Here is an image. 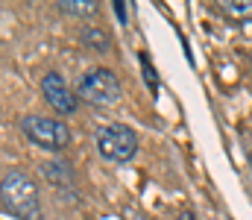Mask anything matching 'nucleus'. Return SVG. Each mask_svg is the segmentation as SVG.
Masks as SVG:
<instances>
[{"mask_svg": "<svg viewBox=\"0 0 252 220\" xmlns=\"http://www.w3.org/2000/svg\"><path fill=\"white\" fill-rule=\"evenodd\" d=\"M250 65H252V53H250Z\"/></svg>", "mask_w": 252, "mask_h": 220, "instance_id": "12", "label": "nucleus"}, {"mask_svg": "<svg viewBox=\"0 0 252 220\" xmlns=\"http://www.w3.org/2000/svg\"><path fill=\"white\" fill-rule=\"evenodd\" d=\"M0 206L15 220H41V197L35 179L21 167H9L0 182Z\"/></svg>", "mask_w": 252, "mask_h": 220, "instance_id": "1", "label": "nucleus"}, {"mask_svg": "<svg viewBox=\"0 0 252 220\" xmlns=\"http://www.w3.org/2000/svg\"><path fill=\"white\" fill-rule=\"evenodd\" d=\"M21 129H24V135H27L32 144L41 147V150L59 153V150H64V147L70 144V129L64 126L62 121H56V118L30 115V118L21 121Z\"/></svg>", "mask_w": 252, "mask_h": 220, "instance_id": "3", "label": "nucleus"}, {"mask_svg": "<svg viewBox=\"0 0 252 220\" xmlns=\"http://www.w3.org/2000/svg\"><path fill=\"white\" fill-rule=\"evenodd\" d=\"M176 220H196V218H193L190 212H179V215H176Z\"/></svg>", "mask_w": 252, "mask_h": 220, "instance_id": "11", "label": "nucleus"}, {"mask_svg": "<svg viewBox=\"0 0 252 220\" xmlns=\"http://www.w3.org/2000/svg\"><path fill=\"white\" fill-rule=\"evenodd\" d=\"M141 68H144V79H147V85L156 91V71L150 68V59H147V56H141Z\"/></svg>", "mask_w": 252, "mask_h": 220, "instance_id": "10", "label": "nucleus"}, {"mask_svg": "<svg viewBox=\"0 0 252 220\" xmlns=\"http://www.w3.org/2000/svg\"><path fill=\"white\" fill-rule=\"evenodd\" d=\"M220 9L226 18H235V21H250L252 18V0H223Z\"/></svg>", "mask_w": 252, "mask_h": 220, "instance_id": "9", "label": "nucleus"}, {"mask_svg": "<svg viewBox=\"0 0 252 220\" xmlns=\"http://www.w3.org/2000/svg\"><path fill=\"white\" fill-rule=\"evenodd\" d=\"M97 153L106 158V161H115V164H126L135 158L138 153V135L124 126V124H109V126H100L97 129Z\"/></svg>", "mask_w": 252, "mask_h": 220, "instance_id": "2", "label": "nucleus"}, {"mask_svg": "<svg viewBox=\"0 0 252 220\" xmlns=\"http://www.w3.org/2000/svg\"><path fill=\"white\" fill-rule=\"evenodd\" d=\"M41 94H44V100L59 112V115H73L76 112V106H79V97L67 88V82L62 79V73L50 71L41 76Z\"/></svg>", "mask_w": 252, "mask_h": 220, "instance_id": "5", "label": "nucleus"}, {"mask_svg": "<svg viewBox=\"0 0 252 220\" xmlns=\"http://www.w3.org/2000/svg\"><path fill=\"white\" fill-rule=\"evenodd\" d=\"M59 9L76 18H91L100 12V3L97 0H59Z\"/></svg>", "mask_w": 252, "mask_h": 220, "instance_id": "7", "label": "nucleus"}, {"mask_svg": "<svg viewBox=\"0 0 252 220\" xmlns=\"http://www.w3.org/2000/svg\"><path fill=\"white\" fill-rule=\"evenodd\" d=\"M41 173H44L47 182H53V185H70V182H73V170H70V164L62 161V158L44 161V164H41Z\"/></svg>", "mask_w": 252, "mask_h": 220, "instance_id": "6", "label": "nucleus"}, {"mask_svg": "<svg viewBox=\"0 0 252 220\" xmlns=\"http://www.w3.org/2000/svg\"><path fill=\"white\" fill-rule=\"evenodd\" d=\"M82 44L91 47V50H97V53H106V50L112 47V38H109L103 30H97V27H85V30H82Z\"/></svg>", "mask_w": 252, "mask_h": 220, "instance_id": "8", "label": "nucleus"}, {"mask_svg": "<svg viewBox=\"0 0 252 220\" xmlns=\"http://www.w3.org/2000/svg\"><path fill=\"white\" fill-rule=\"evenodd\" d=\"M76 94L94 106H112L121 100V82L118 76L109 71V68H94V71L82 73L79 85H76Z\"/></svg>", "mask_w": 252, "mask_h": 220, "instance_id": "4", "label": "nucleus"}]
</instances>
